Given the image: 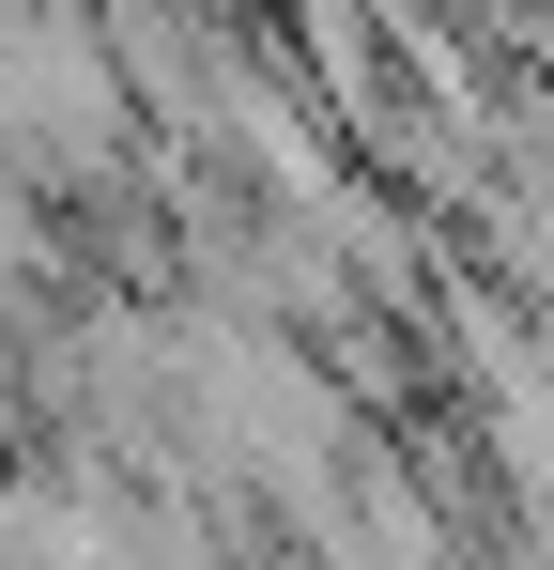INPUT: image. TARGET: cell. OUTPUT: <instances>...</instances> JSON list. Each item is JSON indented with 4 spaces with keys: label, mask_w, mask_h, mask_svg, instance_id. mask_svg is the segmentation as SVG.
Here are the masks:
<instances>
[{
    "label": "cell",
    "mask_w": 554,
    "mask_h": 570,
    "mask_svg": "<svg viewBox=\"0 0 554 570\" xmlns=\"http://www.w3.org/2000/svg\"><path fill=\"white\" fill-rule=\"evenodd\" d=\"M477 232H493V263H508V278L554 293V170H540V186H477Z\"/></svg>",
    "instance_id": "obj_1"
}]
</instances>
